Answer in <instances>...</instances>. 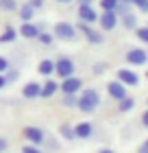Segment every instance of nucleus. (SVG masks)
Masks as SVG:
<instances>
[{
    "instance_id": "nucleus-1",
    "label": "nucleus",
    "mask_w": 148,
    "mask_h": 153,
    "mask_svg": "<svg viewBox=\"0 0 148 153\" xmlns=\"http://www.w3.org/2000/svg\"><path fill=\"white\" fill-rule=\"evenodd\" d=\"M98 105H100V94H98V90H94V88L83 90L81 99L76 103V107H79L81 112H94Z\"/></svg>"
},
{
    "instance_id": "nucleus-2",
    "label": "nucleus",
    "mask_w": 148,
    "mask_h": 153,
    "mask_svg": "<svg viewBox=\"0 0 148 153\" xmlns=\"http://www.w3.org/2000/svg\"><path fill=\"white\" fill-rule=\"evenodd\" d=\"M54 72H57L61 79L72 76V74H74V61L68 59V57H61L59 61H54Z\"/></svg>"
},
{
    "instance_id": "nucleus-3",
    "label": "nucleus",
    "mask_w": 148,
    "mask_h": 153,
    "mask_svg": "<svg viewBox=\"0 0 148 153\" xmlns=\"http://www.w3.org/2000/svg\"><path fill=\"white\" fill-rule=\"evenodd\" d=\"M81 85H83V81L79 79V76H66V79H63V83H61V92L63 94H76V92H79V90H81Z\"/></svg>"
},
{
    "instance_id": "nucleus-4",
    "label": "nucleus",
    "mask_w": 148,
    "mask_h": 153,
    "mask_svg": "<svg viewBox=\"0 0 148 153\" xmlns=\"http://www.w3.org/2000/svg\"><path fill=\"white\" fill-rule=\"evenodd\" d=\"M98 22H100V26H102L105 31H113L116 26H118V16H116V11H102L100 18H98Z\"/></svg>"
},
{
    "instance_id": "nucleus-5",
    "label": "nucleus",
    "mask_w": 148,
    "mask_h": 153,
    "mask_svg": "<svg viewBox=\"0 0 148 153\" xmlns=\"http://www.w3.org/2000/svg\"><path fill=\"white\" fill-rule=\"evenodd\" d=\"M22 134H24V138H26L31 144H35V147H37V144H41V142H44V138H46L44 131H41L39 127H24Z\"/></svg>"
},
{
    "instance_id": "nucleus-6",
    "label": "nucleus",
    "mask_w": 148,
    "mask_h": 153,
    "mask_svg": "<svg viewBox=\"0 0 148 153\" xmlns=\"http://www.w3.org/2000/svg\"><path fill=\"white\" fill-rule=\"evenodd\" d=\"M54 35H57L59 39H72L76 35V29L70 22H59L57 26H54Z\"/></svg>"
},
{
    "instance_id": "nucleus-7",
    "label": "nucleus",
    "mask_w": 148,
    "mask_h": 153,
    "mask_svg": "<svg viewBox=\"0 0 148 153\" xmlns=\"http://www.w3.org/2000/svg\"><path fill=\"white\" fill-rule=\"evenodd\" d=\"M148 59L146 51H142V48H133V51L126 53V61H129L131 66H144Z\"/></svg>"
},
{
    "instance_id": "nucleus-8",
    "label": "nucleus",
    "mask_w": 148,
    "mask_h": 153,
    "mask_svg": "<svg viewBox=\"0 0 148 153\" xmlns=\"http://www.w3.org/2000/svg\"><path fill=\"white\" fill-rule=\"evenodd\" d=\"M118 81L122 83V85H137L139 76H137V72L129 70V68H122V70H118Z\"/></svg>"
},
{
    "instance_id": "nucleus-9",
    "label": "nucleus",
    "mask_w": 148,
    "mask_h": 153,
    "mask_svg": "<svg viewBox=\"0 0 148 153\" xmlns=\"http://www.w3.org/2000/svg\"><path fill=\"white\" fill-rule=\"evenodd\" d=\"M79 20H81V22L91 24V22H96V20H98V13L91 9V4H79Z\"/></svg>"
},
{
    "instance_id": "nucleus-10",
    "label": "nucleus",
    "mask_w": 148,
    "mask_h": 153,
    "mask_svg": "<svg viewBox=\"0 0 148 153\" xmlns=\"http://www.w3.org/2000/svg\"><path fill=\"white\" fill-rule=\"evenodd\" d=\"M76 29H81V33H85L91 44H100V42H102V35H100V33H96L87 22H81V20H79V26H76Z\"/></svg>"
},
{
    "instance_id": "nucleus-11",
    "label": "nucleus",
    "mask_w": 148,
    "mask_h": 153,
    "mask_svg": "<svg viewBox=\"0 0 148 153\" xmlns=\"http://www.w3.org/2000/svg\"><path fill=\"white\" fill-rule=\"evenodd\" d=\"M107 90H109V96H111V99H116V101H122L126 96V85H122L120 81H111L107 85Z\"/></svg>"
},
{
    "instance_id": "nucleus-12",
    "label": "nucleus",
    "mask_w": 148,
    "mask_h": 153,
    "mask_svg": "<svg viewBox=\"0 0 148 153\" xmlns=\"http://www.w3.org/2000/svg\"><path fill=\"white\" fill-rule=\"evenodd\" d=\"M39 26H35L33 22H24L22 26H20V35H22V37H26V39H35V37H37L39 35Z\"/></svg>"
},
{
    "instance_id": "nucleus-13",
    "label": "nucleus",
    "mask_w": 148,
    "mask_h": 153,
    "mask_svg": "<svg viewBox=\"0 0 148 153\" xmlns=\"http://www.w3.org/2000/svg\"><path fill=\"white\" fill-rule=\"evenodd\" d=\"M39 90H41V85H39V83L31 81V83H26V85H24V90H22V96H24V99H39Z\"/></svg>"
},
{
    "instance_id": "nucleus-14",
    "label": "nucleus",
    "mask_w": 148,
    "mask_h": 153,
    "mask_svg": "<svg viewBox=\"0 0 148 153\" xmlns=\"http://www.w3.org/2000/svg\"><path fill=\"white\" fill-rule=\"evenodd\" d=\"M91 131H94V127H91L89 123H79L74 127V138H83V140H87V138L91 136Z\"/></svg>"
},
{
    "instance_id": "nucleus-15",
    "label": "nucleus",
    "mask_w": 148,
    "mask_h": 153,
    "mask_svg": "<svg viewBox=\"0 0 148 153\" xmlns=\"http://www.w3.org/2000/svg\"><path fill=\"white\" fill-rule=\"evenodd\" d=\"M57 90H59V85H57V81H50L48 79L44 85H41V90H39V96H44V99H50V96H54L57 94Z\"/></svg>"
},
{
    "instance_id": "nucleus-16",
    "label": "nucleus",
    "mask_w": 148,
    "mask_h": 153,
    "mask_svg": "<svg viewBox=\"0 0 148 153\" xmlns=\"http://www.w3.org/2000/svg\"><path fill=\"white\" fill-rule=\"evenodd\" d=\"M37 70L41 74H46V76H50L54 72V61L52 59H44V61H39V66H37Z\"/></svg>"
},
{
    "instance_id": "nucleus-17",
    "label": "nucleus",
    "mask_w": 148,
    "mask_h": 153,
    "mask_svg": "<svg viewBox=\"0 0 148 153\" xmlns=\"http://www.w3.org/2000/svg\"><path fill=\"white\" fill-rule=\"evenodd\" d=\"M15 35H18L15 29H13V26H7V29L0 33V44H4V42H13V39H15Z\"/></svg>"
},
{
    "instance_id": "nucleus-18",
    "label": "nucleus",
    "mask_w": 148,
    "mask_h": 153,
    "mask_svg": "<svg viewBox=\"0 0 148 153\" xmlns=\"http://www.w3.org/2000/svg\"><path fill=\"white\" fill-rule=\"evenodd\" d=\"M33 16H35V9H33L29 2H26L22 9H20V18H22L24 22H31V18H33Z\"/></svg>"
},
{
    "instance_id": "nucleus-19",
    "label": "nucleus",
    "mask_w": 148,
    "mask_h": 153,
    "mask_svg": "<svg viewBox=\"0 0 148 153\" xmlns=\"http://www.w3.org/2000/svg\"><path fill=\"white\" fill-rule=\"evenodd\" d=\"M118 103H120V112H131V109L135 107V101L129 99V96H124V99L118 101Z\"/></svg>"
},
{
    "instance_id": "nucleus-20",
    "label": "nucleus",
    "mask_w": 148,
    "mask_h": 153,
    "mask_svg": "<svg viewBox=\"0 0 148 153\" xmlns=\"http://www.w3.org/2000/svg\"><path fill=\"white\" fill-rule=\"evenodd\" d=\"M59 134L66 138V140H74V127H70V125H61Z\"/></svg>"
},
{
    "instance_id": "nucleus-21",
    "label": "nucleus",
    "mask_w": 148,
    "mask_h": 153,
    "mask_svg": "<svg viewBox=\"0 0 148 153\" xmlns=\"http://www.w3.org/2000/svg\"><path fill=\"white\" fill-rule=\"evenodd\" d=\"M122 22H124L126 29H135V26H137V20H135L133 13H124V16H122Z\"/></svg>"
},
{
    "instance_id": "nucleus-22",
    "label": "nucleus",
    "mask_w": 148,
    "mask_h": 153,
    "mask_svg": "<svg viewBox=\"0 0 148 153\" xmlns=\"http://www.w3.org/2000/svg\"><path fill=\"white\" fill-rule=\"evenodd\" d=\"M18 2L15 0H0V11H15Z\"/></svg>"
},
{
    "instance_id": "nucleus-23",
    "label": "nucleus",
    "mask_w": 148,
    "mask_h": 153,
    "mask_svg": "<svg viewBox=\"0 0 148 153\" xmlns=\"http://www.w3.org/2000/svg\"><path fill=\"white\" fill-rule=\"evenodd\" d=\"M76 103H79L76 94H66V99H63V105L66 107H76Z\"/></svg>"
},
{
    "instance_id": "nucleus-24",
    "label": "nucleus",
    "mask_w": 148,
    "mask_h": 153,
    "mask_svg": "<svg viewBox=\"0 0 148 153\" xmlns=\"http://www.w3.org/2000/svg\"><path fill=\"white\" fill-rule=\"evenodd\" d=\"M116 4H118V0H100V7L105 11H113Z\"/></svg>"
},
{
    "instance_id": "nucleus-25",
    "label": "nucleus",
    "mask_w": 148,
    "mask_h": 153,
    "mask_svg": "<svg viewBox=\"0 0 148 153\" xmlns=\"http://www.w3.org/2000/svg\"><path fill=\"white\" fill-rule=\"evenodd\" d=\"M137 37L144 42V44H148V26H142V29H137Z\"/></svg>"
},
{
    "instance_id": "nucleus-26",
    "label": "nucleus",
    "mask_w": 148,
    "mask_h": 153,
    "mask_svg": "<svg viewBox=\"0 0 148 153\" xmlns=\"http://www.w3.org/2000/svg\"><path fill=\"white\" fill-rule=\"evenodd\" d=\"M133 4H135V7H137L139 11L148 13V0H133Z\"/></svg>"
},
{
    "instance_id": "nucleus-27",
    "label": "nucleus",
    "mask_w": 148,
    "mask_h": 153,
    "mask_svg": "<svg viewBox=\"0 0 148 153\" xmlns=\"http://www.w3.org/2000/svg\"><path fill=\"white\" fill-rule=\"evenodd\" d=\"M37 37H39L41 44H46V46H48V44H52V35H48V33H41V31H39V35H37Z\"/></svg>"
},
{
    "instance_id": "nucleus-28",
    "label": "nucleus",
    "mask_w": 148,
    "mask_h": 153,
    "mask_svg": "<svg viewBox=\"0 0 148 153\" xmlns=\"http://www.w3.org/2000/svg\"><path fill=\"white\" fill-rule=\"evenodd\" d=\"M22 153H41V151L35 147V144H26V147L22 149Z\"/></svg>"
},
{
    "instance_id": "nucleus-29",
    "label": "nucleus",
    "mask_w": 148,
    "mask_h": 153,
    "mask_svg": "<svg viewBox=\"0 0 148 153\" xmlns=\"http://www.w3.org/2000/svg\"><path fill=\"white\" fill-rule=\"evenodd\" d=\"M9 70V61H7V57H0V72Z\"/></svg>"
},
{
    "instance_id": "nucleus-30",
    "label": "nucleus",
    "mask_w": 148,
    "mask_h": 153,
    "mask_svg": "<svg viewBox=\"0 0 148 153\" xmlns=\"http://www.w3.org/2000/svg\"><path fill=\"white\" fill-rule=\"evenodd\" d=\"M31 7H33V9H39V7L41 4H44V0H31V2H29Z\"/></svg>"
},
{
    "instance_id": "nucleus-31",
    "label": "nucleus",
    "mask_w": 148,
    "mask_h": 153,
    "mask_svg": "<svg viewBox=\"0 0 148 153\" xmlns=\"http://www.w3.org/2000/svg\"><path fill=\"white\" fill-rule=\"evenodd\" d=\"M4 85H7V76H4L2 72H0V90H2Z\"/></svg>"
},
{
    "instance_id": "nucleus-32",
    "label": "nucleus",
    "mask_w": 148,
    "mask_h": 153,
    "mask_svg": "<svg viewBox=\"0 0 148 153\" xmlns=\"http://www.w3.org/2000/svg\"><path fill=\"white\" fill-rule=\"evenodd\" d=\"M142 123H144V127H148V109L142 114Z\"/></svg>"
},
{
    "instance_id": "nucleus-33",
    "label": "nucleus",
    "mask_w": 148,
    "mask_h": 153,
    "mask_svg": "<svg viewBox=\"0 0 148 153\" xmlns=\"http://www.w3.org/2000/svg\"><path fill=\"white\" fill-rule=\"evenodd\" d=\"M137 153H148V140L142 144V147H139V151H137Z\"/></svg>"
},
{
    "instance_id": "nucleus-34",
    "label": "nucleus",
    "mask_w": 148,
    "mask_h": 153,
    "mask_svg": "<svg viewBox=\"0 0 148 153\" xmlns=\"http://www.w3.org/2000/svg\"><path fill=\"white\" fill-rule=\"evenodd\" d=\"M7 149V140H4V138H0V153H2Z\"/></svg>"
},
{
    "instance_id": "nucleus-35",
    "label": "nucleus",
    "mask_w": 148,
    "mask_h": 153,
    "mask_svg": "<svg viewBox=\"0 0 148 153\" xmlns=\"http://www.w3.org/2000/svg\"><path fill=\"white\" fill-rule=\"evenodd\" d=\"M94 72H96V74H100V72H105V66H94Z\"/></svg>"
},
{
    "instance_id": "nucleus-36",
    "label": "nucleus",
    "mask_w": 148,
    "mask_h": 153,
    "mask_svg": "<svg viewBox=\"0 0 148 153\" xmlns=\"http://www.w3.org/2000/svg\"><path fill=\"white\" fill-rule=\"evenodd\" d=\"M98 153H116V151H111V149H100Z\"/></svg>"
},
{
    "instance_id": "nucleus-37",
    "label": "nucleus",
    "mask_w": 148,
    "mask_h": 153,
    "mask_svg": "<svg viewBox=\"0 0 148 153\" xmlns=\"http://www.w3.org/2000/svg\"><path fill=\"white\" fill-rule=\"evenodd\" d=\"M57 2H72V0H57Z\"/></svg>"
},
{
    "instance_id": "nucleus-38",
    "label": "nucleus",
    "mask_w": 148,
    "mask_h": 153,
    "mask_svg": "<svg viewBox=\"0 0 148 153\" xmlns=\"http://www.w3.org/2000/svg\"><path fill=\"white\" fill-rule=\"evenodd\" d=\"M120 2H133V0H120Z\"/></svg>"
},
{
    "instance_id": "nucleus-39",
    "label": "nucleus",
    "mask_w": 148,
    "mask_h": 153,
    "mask_svg": "<svg viewBox=\"0 0 148 153\" xmlns=\"http://www.w3.org/2000/svg\"><path fill=\"white\" fill-rule=\"evenodd\" d=\"M146 76H148V74H146Z\"/></svg>"
}]
</instances>
